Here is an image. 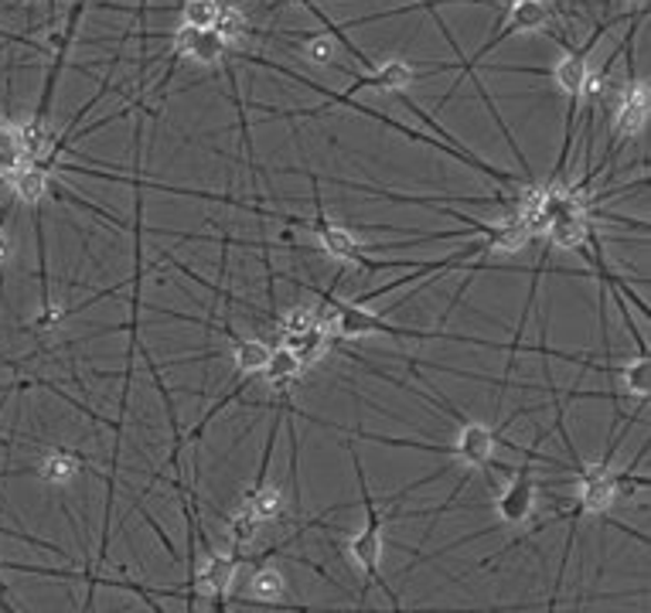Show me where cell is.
<instances>
[{
  "instance_id": "6",
  "label": "cell",
  "mask_w": 651,
  "mask_h": 613,
  "mask_svg": "<svg viewBox=\"0 0 651 613\" xmlns=\"http://www.w3.org/2000/svg\"><path fill=\"white\" fill-rule=\"evenodd\" d=\"M250 596H232L228 603H236V606H260V610H273L276 603H287V576L276 570V565L269 562H260L250 583H246Z\"/></svg>"
},
{
  "instance_id": "24",
  "label": "cell",
  "mask_w": 651,
  "mask_h": 613,
  "mask_svg": "<svg viewBox=\"0 0 651 613\" xmlns=\"http://www.w3.org/2000/svg\"><path fill=\"white\" fill-rule=\"evenodd\" d=\"M294 4H301V8H311V4H317V0H294Z\"/></svg>"
},
{
  "instance_id": "4",
  "label": "cell",
  "mask_w": 651,
  "mask_h": 613,
  "mask_svg": "<svg viewBox=\"0 0 651 613\" xmlns=\"http://www.w3.org/2000/svg\"><path fill=\"white\" fill-rule=\"evenodd\" d=\"M648 123V82L644 79H628L621 103H618V116H614V140H611V154L618 151V144L624 140H634Z\"/></svg>"
},
{
  "instance_id": "18",
  "label": "cell",
  "mask_w": 651,
  "mask_h": 613,
  "mask_svg": "<svg viewBox=\"0 0 651 613\" xmlns=\"http://www.w3.org/2000/svg\"><path fill=\"white\" fill-rule=\"evenodd\" d=\"M317 324H321V307L294 304L281 317V335H301V331H311V327H317Z\"/></svg>"
},
{
  "instance_id": "21",
  "label": "cell",
  "mask_w": 651,
  "mask_h": 613,
  "mask_svg": "<svg viewBox=\"0 0 651 613\" xmlns=\"http://www.w3.org/2000/svg\"><path fill=\"white\" fill-rule=\"evenodd\" d=\"M65 320V307L62 304H52V300H44L41 314L34 317V327L38 331H52V327H59Z\"/></svg>"
},
{
  "instance_id": "26",
  "label": "cell",
  "mask_w": 651,
  "mask_h": 613,
  "mask_svg": "<svg viewBox=\"0 0 651 613\" xmlns=\"http://www.w3.org/2000/svg\"><path fill=\"white\" fill-rule=\"evenodd\" d=\"M0 177H4V174H0Z\"/></svg>"
},
{
  "instance_id": "27",
  "label": "cell",
  "mask_w": 651,
  "mask_h": 613,
  "mask_svg": "<svg viewBox=\"0 0 651 613\" xmlns=\"http://www.w3.org/2000/svg\"><path fill=\"white\" fill-rule=\"evenodd\" d=\"M31 4H34V0H31Z\"/></svg>"
},
{
  "instance_id": "11",
  "label": "cell",
  "mask_w": 651,
  "mask_h": 613,
  "mask_svg": "<svg viewBox=\"0 0 651 613\" xmlns=\"http://www.w3.org/2000/svg\"><path fill=\"white\" fill-rule=\"evenodd\" d=\"M85 467V460L72 450H49L38 460V478L44 484H69L79 470Z\"/></svg>"
},
{
  "instance_id": "25",
  "label": "cell",
  "mask_w": 651,
  "mask_h": 613,
  "mask_svg": "<svg viewBox=\"0 0 651 613\" xmlns=\"http://www.w3.org/2000/svg\"><path fill=\"white\" fill-rule=\"evenodd\" d=\"M628 4H638V0H628Z\"/></svg>"
},
{
  "instance_id": "13",
  "label": "cell",
  "mask_w": 651,
  "mask_h": 613,
  "mask_svg": "<svg viewBox=\"0 0 651 613\" xmlns=\"http://www.w3.org/2000/svg\"><path fill=\"white\" fill-rule=\"evenodd\" d=\"M11 187L24 205H38V202H44V195L52 192V177H49V171L24 164L11 174Z\"/></svg>"
},
{
  "instance_id": "1",
  "label": "cell",
  "mask_w": 651,
  "mask_h": 613,
  "mask_svg": "<svg viewBox=\"0 0 651 613\" xmlns=\"http://www.w3.org/2000/svg\"><path fill=\"white\" fill-rule=\"evenodd\" d=\"M355 474H358V488H362V508H365V529L358 535L348 539V552H352V562H355V570H362L372 583H376L386 600L393 603V610H399V596L386 586L383 573H379V562H383V511L376 508V501H372V491H368V481H365V470H362V460L355 453Z\"/></svg>"
},
{
  "instance_id": "9",
  "label": "cell",
  "mask_w": 651,
  "mask_h": 613,
  "mask_svg": "<svg viewBox=\"0 0 651 613\" xmlns=\"http://www.w3.org/2000/svg\"><path fill=\"white\" fill-rule=\"evenodd\" d=\"M240 511H246L250 518H256L260 525L266 522H276V518H284L287 511V498H284V488L281 484H266V481H256V488L240 501Z\"/></svg>"
},
{
  "instance_id": "10",
  "label": "cell",
  "mask_w": 651,
  "mask_h": 613,
  "mask_svg": "<svg viewBox=\"0 0 651 613\" xmlns=\"http://www.w3.org/2000/svg\"><path fill=\"white\" fill-rule=\"evenodd\" d=\"M281 348H287L304 368H311L324 351H328V345H332V335L324 331V327L317 324V327H311V331H301V335H281Z\"/></svg>"
},
{
  "instance_id": "20",
  "label": "cell",
  "mask_w": 651,
  "mask_h": 613,
  "mask_svg": "<svg viewBox=\"0 0 651 613\" xmlns=\"http://www.w3.org/2000/svg\"><path fill=\"white\" fill-rule=\"evenodd\" d=\"M335 55H338V41L332 34H314V38H307V59L314 65H332Z\"/></svg>"
},
{
  "instance_id": "7",
  "label": "cell",
  "mask_w": 651,
  "mask_h": 613,
  "mask_svg": "<svg viewBox=\"0 0 651 613\" xmlns=\"http://www.w3.org/2000/svg\"><path fill=\"white\" fill-rule=\"evenodd\" d=\"M413 79H416L413 65L396 59V62H386V65H376V69H368V72H362V75H355V79H352V85H348L345 92H338V96H342V100H352L355 92H362V89L403 92Z\"/></svg>"
},
{
  "instance_id": "8",
  "label": "cell",
  "mask_w": 651,
  "mask_h": 613,
  "mask_svg": "<svg viewBox=\"0 0 651 613\" xmlns=\"http://www.w3.org/2000/svg\"><path fill=\"white\" fill-rule=\"evenodd\" d=\"M532 504H536V481L529 474V467H522V470H516V478H511L508 488L501 491L498 514H501V522H508V525H522L526 518L532 514Z\"/></svg>"
},
{
  "instance_id": "22",
  "label": "cell",
  "mask_w": 651,
  "mask_h": 613,
  "mask_svg": "<svg viewBox=\"0 0 651 613\" xmlns=\"http://www.w3.org/2000/svg\"><path fill=\"white\" fill-rule=\"evenodd\" d=\"M14 253V239H11V232L4 228V222H0V263H8Z\"/></svg>"
},
{
  "instance_id": "12",
  "label": "cell",
  "mask_w": 651,
  "mask_h": 613,
  "mask_svg": "<svg viewBox=\"0 0 651 613\" xmlns=\"http://www.w3.org/2000/svg\"><path fill=\"white\" fill-rule=\"evenodd\" d=\"M269 345L260 338H232V361H236L240 379H253V375H263L266 361H269Z\"/></svg>"
},
{
  "instance_id": "3",
  "label": "cell",
  "mask_w": 651,
  "mask_h": 613,
  "mask_svg": "<svg viewBox=\"0 0 651 613\" xmlns=\"http://www.w3.org/2000/svg\"><path fill=\"white\" fill-rule=\"evenodd\" d=\"M314 205H317V212H314V218H307V228H304V232H314V235H317L321 253H324V256H332V259H338V263L365 266L368 259H365V253H362V246H358L355 235H352L345 225H338V222H332L328 215H324V205H321L317 195H314Z\"/></svg>"
},
{
  "instance_id": "19",
  "label": "cell",
  "mask_w": 651,
  "mask_h": 613,
  "mask_svg": "<svg viewBox=\"0 0 651 613\" xmlns=\"http://www.w3.org/2000/svg\"><path fill=\"white\" fill-rule=\"evenodd\" d=\"M624 389L641 402L648 399V392H651V361L648 358H638L634 365L624 368Z\"/></svg>"
},
{
  "instance_id": "16",
  "label": "cell",
  "mask_w": 651,
  "mask_h": 613,
  "mask_svg": "<svg viewBox=\"0 0 651 613\" xmlns=\"http://www.w3.org/2000/svg\"><path fill=\"white\" fill-rule=\"evenodd\" d=\"M215 34L222 38V44L232 52V49H243V44L250 41V34H253V24H250V18L243 14V11H236V8H222V18H218V24H215Z\"/></svg>"
},
{
  "instance_id": "23",
  "label": "cell",
  "mask_w": 651,
  "mask_h": 613,
  "mask_svg": "<svg viewBox=\"0 0 651 613\" xmlns=\"http://www.w3.org/2000/svg\"><path fill=\"white\" fill-rule=\"evenodd\" d=\"M498 4H501V14H505V11H508L511 4H519V0H498Z\"/></svg>"
},
{
  "instance_id": "2",
  "label": "cell",
  "mask_w": 651,
  "mask_h": 613,
  "mask_svg": "<svg viewBox=\"0 0 651 613\" xmlns=\"http://www.w3.org/2000/svg\"><path fill=\"white\" fill-rule=\"evenodd\" d=\"M328 310H332V335H338V338H345V341H352V338H372V335H396V338H427V335H420V331H409V327H393L386 317H379V314H372V310H365V307H358V304H352V300H335V297H328Z\"/></svg>"
},
{
  "instance_id": "17",
  "label": "cell",
  "mask_w": 651,
  "mask_h": 613,
  "mask_svg": "<svg viewBox=\"0 0 651 613\" xmlns=\"http://www.w3.org/2000/svg\"><path fill=\"white\" fill-rule=\"evenodd\" d=\"M225 0H184L181 8V24H189L195 31H212L222 18Z\"/></svg>"
},
{
  "instance_id": "15",
  "label": "cell",
  "mask_w": 651,
  "mask_h": 613,
  "mask_svg": "<svg viewBox=\"0 0 651 613\" xmlns=\"http://www.w3.org/2000/svg\"><path fill=\"white\" fill-rule=\"evenodd\" d=\"M304 375V365L287 351V348H281L276 345L273 351H269V361H266V368H263V379L273 386V389H287L291 382H297Z\"/></svg>"
},
{
  "instance_id": "14",
  "label": "cell",
  "mask_w": 651,
  "mask_h": 613,
  "mask_svg": "<svg viewBox=\"0 0 651 613\" xmlns=\"http://www.w3.org/2000/svg\"><path fill=\"white\" fill-rule=\"evenodd\" d=\"M485 243H488L491 253L511 256V253H522L529 246V232H526V225L519 218H505V222H498V225L488 228Z\"/></svg>"
},
{
  "instance_id": "5",
  "label": "cell",
  "mask_w": 651,
  "mask_h": 613,
  "mask_svg": "<svg viewBox=\"0 0 651 613\" xmlns=\"http://www.w3.org/2000/svg\"><path fill=\"white\" fill-rule=\"evenodd\" d=\"M495 447H498V433L485 427V422L468 419V422H460L457 440L450 443L447 453H454L464 467H488L495 457Z\"/></svg>"
}]
</instances>
